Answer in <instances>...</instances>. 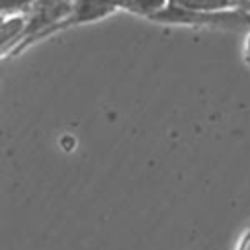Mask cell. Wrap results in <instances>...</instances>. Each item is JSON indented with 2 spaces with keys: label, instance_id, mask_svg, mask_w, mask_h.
Here are the masks:
<instances>
[{
  "label": "cell",
  "instance_id": "1",
  "mask_svg": "<svg viewBox=\"0 0 250 250\" xmlns=\"http://www.w3.org/2000/svg\"><path fill=\"white\" fill-rule=\"evenodd\" d=\"M162 25H188V27H213V29H248L250 12L244 8H229L215 12H195L176 4H168L148 18Z\"/></svg>",
  "mask_w": 250,
  "mask_h": 250
},
{
  "label": "cell",
  "instance_id": "2",
  "mask_svg": "<svg viewBox=\"0 0 250 250\" xmlns=\"http://www.w3.org/2000/svg\"><path fill=\"white\" fill-rule=\"evenodd\" d=\"M105 2H109L115 10H125L137 16H145L146 20L170 4V0H105Z\"/></svg>",
  "mask_w": 250,
  "mask_h": 250
},
{
  "label": "cell",
  "instance_id": "3",
  "mask_svg": "<svg viewBox=\"0 0 250 250\" xmlns=\"http://www.w3.org/2000/svg\"><path fill=\"white\" fill-rule=\"evenodd\" d=\"M236 250H250V223H248V227L244 229V232L240 234L238 244H236Z\"/></svg>",
  "mask_w": 250,
  "mask_h": 250
},
{
  "label": "cell",
  "instance_id": "4",
  "mask_svg": "<svg viewBox=\"0 0 250 250\" xmlns=\"http://www.w3.org/2000/svg\"><path fill=\"white\" fill-rule=\"evenodd\" d=\"M242 57H244V62L250 66V31L246 33L244 37V47H242Z\"/></svg>",
  "mask_w": 250,
  "mask_h": 250
},
{
  "label": "cell",
  "instance_id": "5",
  "mask_svg": "<svg viewBox=\"0 0 250 250\" xmlns=\"http://www.w3.org/2000/svg\"><path fill=\"white\" fill-rule=\"evenodd\" d=\"M238 8H244V10L250 12V2H242V4H238Z\"/></svg>",
  "mask_w": 250,
  "mask_h": 250
},
{
  "label": "cell",
  "instance_id": "6",
  "mask_svg": "<svg viewBox=\"0 0 250 250\" xmlns=\"http://www.w3.org/2000/svg\"><path fill=\"white\" fill-rule=\"evenodd\" d=\"M234 4H236V8H238V4H242V2H250V0H232Z\"/></svg>",
  "mask_w": 250,
  "mask_h": 250
}]
</instances>
